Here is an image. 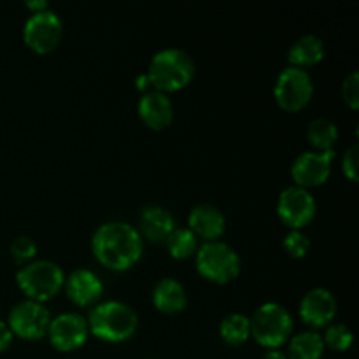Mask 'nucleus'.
I'll return each mask as SVG.
<instances>
[{
	"instance_id": "1",
	"label": "nucleus",
	"mask_w": 359,
	"mask_h": 359,
	"mask_svg": "<svg viewBox=\"0 0 359 359\" xmlns=\"http://www.w3.org/2000/svg\"><path fill=\"white\" fill-rule=\"evenodd\" d=\"M93 255L111 270H128L142 255V238L139 231L126 223L102 224L93 235Z\"/></svg>"
},
{
	"instance_id": "2",
	"label": "nucleus",
	"mask_w": 359,
	"mask_h": 359,
	"mask_svg": "<svg viewBox=\"0 0 359 359\" xmlns=\"http://www.w3.org/2000/svg\"><path fill=\"white\" fill-rule=\"evenodd\" d=\"M88 330L105 342H125L135 333L137 316L121 302H105L91 311Z\"/></svg>"
},
{
	"instance_id": "3",
	"label": "nucleus",
	"mask_w": 359,
	"mask_h": 359,
	"mask_svg": "<svg viewBox=\"0 0 359 359\" xmlns=\"http://www.w3.org/2000/svg\"><path fill=\"white\" fill-rule=\"evenodd\" d=\"M195 65L181 49H165L153 58L147 72L149 84L160 93L179 91L193 79Z\"/></svg>"
},
{
	"instance_id": "4",
	"label": "nucleus",
	"mask_w": 359,
	"mask_h": 359,
	"mask_svg": "<svg viewBox=\"0 0 359 359\" xmlns=\"http://www.w3.org/2000/svg\"><path fill=\"white\" fill-rule=\"evenodd\" d=\"M16 283L32 302L41 304L60 293L65 284V277L55 263L34 262L18 272Z\"/></svg>"
},
{
	"instance_id": "5",
	"label": "nucleus",
	"mask_w": 359,
	"mask_h": 359,
	"mask_svg": "<svg viewBox=\"0 0 359 359\" xmlns=\"http://www.w3.org/2000/svg\"><path fill=\"white\" fill-rule=\"evenodd\" d=\"M196 269L210 283L228 284L241 272V258L223 242H207L196 252Z\"/></svg>"
},
{
	"instance_id": "6",
	"label": "nucleus",
	"mask_w": 359,
	"mask_h": 359,
	"mask_svg": "<svg viewBox=\"0 0 359 359\" xmlns=\"http://www.w3.org/2000/svg\"><path fill=\"white\" fill-rule=\"evenodd\" d=\"M251 323V335L258 344L270 349L283 346L293 330L290 312L277 304H265L256 311Z\"/></svg>"
},
{
	"instance_id": "7",
	"label": "nucleus",
	"mask_w": 359,
	"mask_h": 359,
	"mask_svg": "<svg viewBox=\"0 0 359 359\" xmlns=\"http://www.w3.org/2000/svg\"><path fill=\"white\" fill-rule=\"evenodd\" d=\"M273 93L280 109L287 112H297L311 102L314 86H312L311 76L304 69L290 67L280 72Z\"/></svg>"
},
{
	"instance_id": "8",
	"label": "nucleus",
	"mask_w": 359,
	"mask_h": 359,
	"mask_svg": "<svg viewBox=\"0 0 359 359\" xmlns=\"http://www.w3.org/2000/svg\"><path fill=\"white\" fill-rule=\"evenodd\" d=\"M62 21L51 11L32 14L23 30L25 42L37 55H48L53 49H56V46L62 41Z\"/></svg>"
},
{
	"instance_id": "9",
	"label": "nucleus",
	"mask_w": 359,
	"mask_h": 359,
	"mask_svg": "<svg viewBox=\"0 0 359 359\" xmlns=\"http://www.w3.org/2000/svg\"><path fill=\"white\" fill-rule=\"evenodd\" d=\"M49 312L37 302H21L11 311L9 330L13 335L25 340H37L48 333Z\"/></svg>"
},
{
	"instance_id": "10",
	"label": "nucleus",
	"mask_w": 359,
	"mask_h": 359,
	"mask_svg": "<svg viewBox=\"0 0 359 359\" xmlns=\"http://www.w3.org/2000/svg\"><path fill=\"white\" fill-rule=\"evenodd\" d=\"M277 212L284 224L293 230H300L314 219L316 202L307 189L294 186L280 193Z\"/></svg>"
},
{
	"instance_id": "11",
	"label": "nucleus",
	"mask_w": 359,
	"mask_h": 359,
	"mask_svg": "<svg viewBox=\"0 0 359 359\" xmlns=\"http://www.w3.org/2000/svg\"><path fill=\"white\" fill-rule=\"evenodd\" d=\"M88 323L86 319L77 314H62L49 323L48 335L53 347L62 353L76 351L86 342L88 339Z\"/></svg>"
},
{
	"instance_id": "12",
	"label": "nucleus",
	"mask_w": 359,
	"mask_h": 359,
	"mask_svg": "<svg viewBox=\"0 0 359 359\" xmlns=\"http://www.w3.org/2000/svg\"><path fill=\"white\" fill-rule=\"evenodd\" d=\"M332 158L333 151H328V153L314 151V153L300 154L291 167V175L298 188L307 189L325 184L332 172Z\"/></svg>"
},
{
	"instance_id": "13",
	"label": "nucleus",
	"mask_w": 359,
	"mask_h": 359,
	"mask_svg": "<svg viewBox=\"0 0 359 359\" xmlns=\"http://www.w3.org/2000/svg\"><path fill=\"white\" fill-rule=\"evenodd\" d=\"M335 314L337 300L328 290H323V287L312 290L302 300L300 316L309 326L323 328L335 319Z\"/></svg>"
},
{
	"instance_id": "14",
	"label": "nucleus",
	"mask_w": 359,
	"mask_h": 359,
	"mask_svg": "<svg viewBox=\"0 0 359 359\" xmlns=\"http://www.w3.org/2000/svg\"><path fill=\"white\" fill-rule=\"evenodd\" d=\"M65 290L74 304L79 307H90L102 297L104 286L97 273L90 272V270H76L67 279Z\"/></svg>"
},
{
	"instance_id": "15",
	"label": "nucleus",
	"mask_w": 359,
	"mask_h": 359,
	"mask_svg": "<svg viewBox=\"0 0 359 359\" xmlns=\"http://www.w3.org/2000/svg\"><path fill=\"white\" fill-rule=\"evenodd\" d=\"M140 119L153 130H165L172 123L174 109L168 97L160 91H147L139 104Z\"/></svg>"
},
{
	"instance_id": "16",
	"label": "nucleus",
	"mask_w": 359,
	"mask_h": 359,
	"mask_svg": "<svg viewBox=\"0 0 359 359\" xmlns=\"http://www.w3.org/2000/svg\"><path fill=\"white\" fill-rule=\"evenodd\" d=\"M224 226H226L224 216L212 205H198L189 214V230L195 237L216 242V238L224 233Z\"/></svg>"
},
{
	"instance_id": "17",
	"label": "nucleus",
	"mask_w": 359,
	"mask_h": 359,
	"mask_svg": "<svg viewBox=\"0 0 359 359\" xmlns=\"http://www.w3.org/2000/svg\"><path fill=\"white\" fill-rule=\"evenodd\" d=\"M140 228L147 241L151 242H165L170 237L174 228V217L168 210L161 207H147L140 216Z\"/></svg>"
},
{
	"instance_id": "18",
	"label": "nucleus",
	"mask_w": 359,
	"mask_h": 359,
	"mask_svg": "<svg viewBox=\"0 0 359 359\" xmlns=\"http://www.w3.org/2000/svg\"><path fill=\"white\" fill-rule=\"evenodd\" d=\"M153 302L154 307L163 314H177L186 309L188 298H186L184 287L177 280L163 279L154 287Z\"/></svg>"
},
{
	"instance_id": "19",
	"label": "nucleus",
	"mask_w": 359,
	"mask_h": 359,
	"mask_svg": "<svg viewBox=\"0 0 359 359\" xmlns=\"http://www.w3.org/2000/svg\"><path fill=\"white\" fill-rule=\"evenodd\" d=\"M325 56V46H323L321 39L314 37V35H304L298 39L290 49V62L293 67L302 69V67H312L319 63Z\"/></svg>"
},
{
	"instance_id": "20",
	"label": "nucleus",
	"mask_w": 359,
	"mask_h": 359,
	"mask_svg": "<svg viewBox=\"0 0 359 359\" xmlns=\"http://www.w3.org/2000/svg\"><path fill=\"white\" fill-rule=\"evenodd\" d=\"M323 353H325L323 337L314 332L300 333L290 344L291 359H321Z\"/></svg>"
},
{
	"instance_id": "21",
	"label": "nucleus",
	"mask_w": 359,
	"mask_h": 359,
	"mask_svg": "<svg viewBox=\"0 0 359 359\" xmlns=\"http://www.w3.org/2000/svg\"><path fill=\"white\" fill-rule=\"evenodd\" d=\"M309 142L318 149V153H328L333 151V146L339 140V130H337L335 123L328 121V119H316L311 126H309Z\"/></svg>"
},
{
	"instance_id": "22",
	"label": "nucleus",
	"mask_w": 359,
	"mask_h": 359,
	"mask_svg": "<svg viewBox=\"0 0 359 359\" xmlns=\"http://www.w3.org/2000/svg\"><path fill=\"white\" fill-rule=\"evenodd\" d=\"M221 339L228 346H242L251 337V323L242 314H230L221 323Z\"/></svg>"
},
{
	"instance_id": "23",
	"label": "nucleus",
	"mask_w": 359,
	"mask_h": 359,
	"mask_svg": "<svg viewBox=\"0 0 359 359\" xmlns=\"http://www.w3.org/2000/svg\"><path fill=\"white\" fill-rule=\"evenodd\" d=\"M165 242H167L168 252L175 259H188L196 252V237L188 228L174 230Z\"/></svg>"
},
{
	"instance_id": "24",
	"label": "nucleus",
	"mask_w": 359,
	"mask_h": 359,
	"mask_svg": "<svg viewBox=\"0 0 359 359\" xmlns=\"http://www.w3.org/2000/svg\"><path fill=\"white\" fill-rule=\"evenodd\" d=\"M323 342H325V347L328 346L330 349L342 353V351L349 349L351 344H353V333H351V330L347 326L335 325L332 328H328Z\"/></svg>"
},
{
	"instance_id": "25",
	"label": "nucleus",
	"mask_w": 359,
	"mask_h": 359,
	"mask_svg": "<svg viewBox=\"0 0 359 359\" xmlns=\"http://www.w3.org/2000/svg\"><path fill=\"white\" fill-rule=\"evenodd\" d=\"M284 249H286V252L290 256L300 259L304 256H307L309 249H311V242H309V238L302 231L293 230L284 238Z\"/></svg>"
},
{
	"instance_id": "26",
	"label": "nucleus",
	"mask_w": 359,
	"mask_h": 359,
	"mask_svg": "<svg viewBox=\"0 0 359 359\" xmlns=\"http://www.w3.org/2000/svg\"><path fill=\"white\" fill-rule=\"evenodd\" d=\"M37 252V245L32 238L28 237H18L16 241L11 244V256L16 263H27L30 262L32 258Z\"/></svg>"
},
{
	"instance_id": "27",
	"label": "nucleus",
	"mask_w": 359,
	"mask_h": 359,
	"mask_svg": "<svg viewBox=\"0 0 359 359\" xmlns=\"http://www.w3.org/2000/svg\"><path fill=\"white\" fill-rule=\"evenodd\" d=\"M342 97L351 109H354V111H356V109L359 107V76H358V72H353L346 81H344Z\"/></svg>"
},
{
	"instance_id": "28",
	"label": "nucleus",
	"mask_w": 359,
	"mask_h": 359,
	"mask_svg": "<svg viewBox=\"0 0 359 359\" xmlns=\"http://www.w3.org/2000/svg\"><path fill=\"white\" fill-rule=\"evenodd\" d=\"M358 146H353L347 149L346 156H344V174L351 182L358 181Z\"/></svg>"
},
{
	"instance_id": "29",
	"label": "nucleus",
	"mask_w": 359,
	"mask_h": 359,
	"mask_svg": "<svg viewBox=\"0 0 359 359\" xmlns=\"http://www.w3.org/2000/svg\"><path fill=\"white\" fill-rule=\"evenodd\" d=\"M11 340H13V333H11L9 326L4 321H0V354L11 346Z\"/></svg>"
},
{
	"instance_id": "30",
	"label": "nucleus",
	"mask_w": 359,
	"mask_h": 359,
	"mask_svg": "<svg viewBox=\"0 0 359 359\" xmlns=\"http://www.w3.org/2000/svg\"><path fill=\"white\" fill-rule=\"evenodd\" d=\"M27 7L28 9H32L35 13H44V11H48V2H44V0H37V2H27Z\"/></svg>"
},
{
	"instance_id": "31",
	"label": "nucleus",
	"mask_w": 359,
	"mask_h": 359,
	"mask_svg": "<svg viewBox=\"0 0 359 359\" xmlns=\"http://www.w3.org/2000/svg\"><path fill=\"white\" fill-rule=\"evenodd\" d=\"M149 86H151V84H149V79H147V74H144V76L137 77V90L146 91V93H147Z\"/></svg>"
},
{
	"instance_id": "32",
	"label": "nucleus",
	"mask_w": 359,
	"mask_h": 359,
	"mask_svg": "<svg viewBox=\"0 0 359 359\" xmlns=\"http://www.w3.org/2000/svg\"><path fill=\"white\" fill-rule=\"evenodd\" d=\"M263 359H287V358L284 356V354L280 353V351L272 349V351H269V353L265 354V358H263Z\"/></svg>"
}]
</instances>
